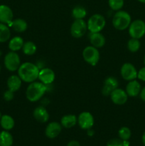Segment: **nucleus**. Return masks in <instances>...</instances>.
Listing matches in <instances>:
<instances>
[{
	"instance_id": "aec40b11",
	"label": "nucleus",
	"mask_w": 145,
	"mask_h": 146,
	"mask_svg": "<svg viewBox=\"0 0 145 146\" xmlns=\"http://www.w3.org/2000/svg\"><path fill=\"white\" fill-rule=\"evenodd\" d=\"M78 123V118L72 114L65 115L61 118V124L65 128H71Z\"/></svg>"
},
{
	"instance_id": "e433bc0d",
	"label": "nucleus",
	"mask_w": 145,
	"mask_h": 146,
	"mask_svg": "<svg viewBox=\"0 0 145 146\" xmlns=\"http://www.w3.org/2000/svg\"><path fill=\"white\" fill-rule=\"evenodd\" d=\"M142 143L145 145V131L144 132L143 135H142Z\"/></svg>"
},
{
	"instance_id": "2eb2a0df",
	"label": "nucleus",
	"mask_w": 145,
	"mask_h": 146,
	"mask_svg": "<svg viewBox=\"0 0 145 146\" xmlns=\"http://www.w3.org/2000/svg\"><path fill=\"white\" fill-rule=\"evenodd\" d=\"M61 131H62V125L61 123L58 122H51L45 128V133L48 138L53 139L58 136L61 133Z\"/></svg>"
},
{
	"instance_id": "5701e85b",
	"label": "nucleus",
	"mask_w": 145,
	"mask_h": 146,
	"mask_svg": "<svg viewBox=\"0 0 145 146\" xmlns=\"http://www.w3.org/2000/svg\"><path fill=\"white\" fill-rule=\"evenodd\" d=\"M0 124L3 129L9 131L14 127L15 121L11 115H3L0 118Z\"/></svg>"
},
{
	"instance_id": "20e7f679",
	"label": "nucleus",
	"mask_w": 145,
	"mask_h": 146,
	"mask_svg": "<svg viewBox=\"0 0 145 146\" xmlns=\"http://www.w3.org/2000/svg\"><path fill=\"white\" fill-rule=\"evenodd\" d=\"M106 25L105 17L100 14H95L91 16L87 22L88 30L90 33L100 32Z\"/></svg>"
},
{
	"instance_id": "2f4dec72",
	"label": "nucleus",
	"mask_w": 145,
	"mask_h": 146,
	"mask_svg": "<svg viewBox=\"0 0 145 146\" xmlns=\"http://www.w3.org/2000/svg\"><path fill=\"white\" fill-rule=\"evenodd\" d=\"M14 93L13 91H10V90H7L4 93V95H3V97H4V99L6 101H11V100H13L14 98Z\"/></svg>"
},
{
	"instance_id": "f03ea898",
	"label": "nucleus",
	"mask_w": 145,
	"mask_h": 146,
	"mask_svg": "<svg viewBox=\"0 0 145 146\" xmlns=\"http://www.w3.org/2000/svg\"><path fill=\"white\" fill-rule=\"evenodd\" d=\"M47 91V86L38 81L30 83L26 91V96L30 102H36L41 99Z\"/></svg>"
},
{
	"instance_id": "79ce46f5",
	"label": "nucleus",
	"mask_w": 145,
	"mask_h": 146,
	"mask_svg": "<svg viewBox=\"0 0 145 146\" xmlns=\"http://www.w3.org/2000/svg\"><path fill=\"white\" fill-rule=\"evenodd\" d=\"M0 71H1V66H0Z\"/></svg>"
},
{
	"instance_id": "58836bf2",
	"label": "nucleus",
	"mask_w": 145,
	"mask_h": 146,
	"mask_svg": "<svg viewBox=\"0 0 145 146\" xmlns=\"http://www.w3.org/2000/svg\"><path fill=\"white\" fill-rule=\"evenodd\" d=\"M1 55H2V52H1V51L0 50V57L1 56Z\"/></svg>"
},
{
	"instance_id": "6e6552de",
	"label": "nucleus",
	"mask_w": 145,
	"mask_h": 146,
	"mask_svg": "<svg viewBox=\"0 0 145 146\" xmlns=\"http://www.w3.org/2000/svg\"><path fill=\"white\" fill-rule=\"evenodd\" d=\"M88 31L87 22L84 19H75L71 27V34L72 37L80 38L83 36Z\"/></svg>"
},
{
	"instance_id": "9b49d317",
	"label": "nucleus",
	"mask_w": 145,
	"mask_h": 146,
	"mask_svg": "<svg viewBox=\"0 0 145 146\" xmlns=\"http://www.w3.org/2000/svg\"><path fill=\"white\" fill-rule=\"evenodd\" d=\"M112 103L116 105H123L126 104L128 100V95L126 91L119 88H117L114 90L109 95Z\"/></svg>"
},
{
	"instance_id": "7ed1b4c3",
	"label": "nucleus",
	"mask_w": 145,
	"mask_h": 146,
	"mask_svg": "<svg viewBox=\"0 0 145 146\" xmlns=\"http://www.w3.org/2000/svg\"><path fill=\"white\" fill-rule=\"evenodd\" d=\"M132 22L130 14L123 10L117 11L112 18V25L116 29L123 31L127 29Z\"/></svg>"
},
{
	"instance_id": "39448f33",
	"label": "nucleus",
	"mask_w": 145,
	"mask_h": 146,
	"mask_svg": "<svg viewBox=\"0 0 145 146\" xmlns=\"http://www.w3.org/2000/svg\"><path fill=\"white\" fill-rule=\"evenodd\" d=\"M82 57L86 63L91 66H96L100 58V54L93 46H88L82 51Z\"/></svg>"
},
{
	"instance_id": "f257e3e1",
	"label": "nucleus",
	"mask_w": 145,
	"mask_h": 146,
	"mask_svg": "<svg viewBox=\"0 0 145 146\" xmlns=\"http://www.w3.org/2000/svg\"><path fill=\"white\" fill-rule=\"evenodd\" d=\"M39 71L37 65L31 62H25L21 64L18 68V76L21 81L30 84L38 79Z\"/></svg>"
},
{
	"instance_id": "9d476101",
	"label": "nucleus",
	"mask_w": 145,
	"mask_h": 146,
	"mask_svg": "<svg viewBox=\"0 0 145 146\" xmlns=\"http://www.w3.org/2000/svg\"><path fill=\"white\" fill-rule=\"evenodd\" d=\"M95 120L92 114L88 111L80 113L78 117V123L80 128L83 130H89L93 126Z\"/></svg>"
},
{
	"instance_id": "c756f323",
	"label": "nucleus",
	"mask_w": 145,
	"mask_h": 146,
	"mask_svg": "<svg viewBox=\"0 0 145 146\" xmlns=\"http://www.w3.org/2000/svg\"><path fill=\"white\" fill-rule=\"evenodd\" d=\"M108 4L111 9L117 11L122 9L125 4V1L124 0H109Z\"/></svg>"
},
{
	"instance_id": "a19ab883",
	"label": "nucleus",
	"mask_w": 145,
	"mask_h": 146,
	"mask_svg": "<svg viewBox=\"0 0 145 146\" xmlns=\"http://www.w3.org/2000/svg\"><path fill=\"white\" fill-rule=\"evenodd\" d=\"M1 112H0V118H1Z\"/></svg>"
},
{
	"instance_id": "bb28decb",
	"label": "nucleus",
	"mask_w": 145,
	"mask_h": 146,
	"mask_svg": "<svg viewBox=\"0 0 145 146\" xmlns=\"http://www.w3.org/2000/svg\"><path fill=\"white\" fill-rule=\"evenodd\" d=\"M87 15L85 8L82 6H76L72 10V17L75 19H83Z\"/></svg>"
},
{
	"instance_id": "dca6fc26",
	"label": "nucleus",
	"mask_w": 145,
	"mask_h": 146,
	"mask_svg": "<svg viewBox=\"0 0 145 146\" xmlns=\"http://www.w3.org/2000/svg\"><path fill=\"white\" fill-rule=\"evenodd\" d=\"M33 115H34V118L38 122L41 123H44L48 122L50 117L49 113H48L46 108L44 106H41L36 107L34 110Z\"/></svg>"
},
{
	"instance_id": "473e14b6",
	"label": "nucleus",
	"mask_w": 145,
	"mask_h": 146,
	"mask_svg": "<svg viewBox=\"0 0 145 146\" xmlns=\"http://www.w3.org/2000/svg\"><path fill=\"white\" fill-rule=\"evenodd\" d=\"M137 78H139L142 81H145V66L142 67L138 71Z\"/></svg>"
},
{
	"instance_id": "393cba45",
	"label": "nucleus",
	"mask_w": 145,
	"mask_h": 146,
	"mask_svg": "<svg viewBox=\"0 0 145 146\" xmlns=\"http://www.w3.org/2000/svg\"><path fill=\"white\" fill-rule=\"evenodd\" d=\"M11 37V31L8 25L0 22V43L9 41Z\"/></svg>"
},
{
	"instance_id": "1a4fd4ad",
	"label": "nucleus",
	"mask_w": 145,
	"mask_h": 146,
	"mask_svg": "<svg viewBox=\"0 0 145 146\" xmlns=\"http://www.w3.org/2000/svg\"><path fill=\"white\" fill-rule=\"evenodd\" d=\"M137 70L131 63H125L122 66L120 74L125 81H130L137 78Z\"/></svg>"
},
{
	"instance_id": "f704fd0d",
	"label": "nucleus",
	"mask_w": 145,
	"mask_h": 146,
	"mask_svg": "<svg viewBox=\"0 0 145 146\" xmlns=\"http://www.w3.org/2000/svg\"><path fill=\"white\" fill-rule=\"evenodd\" d=\"M67 146H80L79 142L77 141H71L68 143Z\"/></svg>"
},
{
	"instance_id": "a878e982",
	"label": "nucleus",
	"mask_w": 145,
	"mask_h": 146,
	"mask_svg": "<svg viewBox=\"0 0 145 146\" xmlns=\"http://www.w3.org/2000/svg\"><path fill=\"white\" fill-rule=\"evenodd\" d=\"M22 51L25 55L32 56L36 52V45L33 41H26V42H24V46L22 47Z\"/></svg>"
},
{
	"instance_id": "f8f14e48",
	"label": "nucleus",
	"mask_w": 145,
	"mask_h": 146,
	"mask_svg": "<svg viewBox=\"0 0 145 146\" xmlns=\"http://www.w3.org/2000/svg\"><path fill=\"white\" fill-rule=\"evenodd\" d=\"M118 85H119V82L115 77L109 76L105 78L102 89V95L105 96H109L111 93L117 88H118Z\"/></svg>"
},
{
	"instance_id": "a211bd4d",
	"label": "nucleus",
	"mask_w": 145,
	"mask_h": 146,
	"mask_svg": "<svg viewBox=\"0 0 145 146\" xmlns=\"http://www.w3.org/2000/svg\"><path fill=\"white\" fill-rule=\"evenodd\" d=\"M89 40L91 45L95 46V48H102L105 44L106 40L105 36L100 32L90 33L89 34Z\"/></svg>"
},
{
	"instance_id": "ea45409f",
	"label": "nucleus",
	"mask_w": 145,
	"mask_h": 146,
	"mask_svg": "<svg viewBox=\"0 0 145 146\" xmlns=\"http://www.w3.org/2000/svg\"><path fill=\"white\" fill-rule=\"evenodd\" d=\"M144 65H145V55H144Z\"/></svg>"
},
{
	"instance_id": "ddd939ff",
	"label": "nucleus",
	"mask_w": 145,
	"mask_h": 146,
	"mask_svg": "<svg viewBox=\"0 0 145 146\" xmlns=\"http://www.w3.org/2000/svg\"><path fill=\"white\" fill-rule=\"evenodd\" d=\"M38 79L40 82L48 86L52 84L55 78L54 71L50 68H44L40 70L38 74Z\"/></svg>"
},
{
	"instance_id": "4c0bfd02",
	"label": "nucleus",
	"mask_w": 145,
	"mask_h": 146,
	"mask_svg": "<svg viewBox=\"0 0 145 146\" xmlns=\"http://www.w3.org/2000/svg\"><path fill=\"white\" fill-rule=\"evenodd\" d=\"M137 1H139L141 3H143V4H145V0H137Z\"/></svg>"
},
{
	"instance_id": "412c9836",
	"label": "nucleus",
	"mask_w": 145,
	"mask_h": 146,
	"mask_svg": "<svg viewBox=\"0 0 145 146\" xmlns=\"http://www.w3.org/2000/svg\"><path fill=\"white\" fill-rule=\"evenodd\" d=\"M24 41L21 36H14L9 40V48L11 51H18L19 50L22 49L24 46Z\"/></svg>"
},
{
	"instance_id": "6ab92c4d",
	"label": "nucleus",
	"mask_w": 145,
	"mask_h": 146,
	"mask_svg": "<svg viewBox=\"0 0 145 146\" xmlns=\"http://www.w3.org/2000/svg\"><path fill=\"white\" fill-rule=\"evenodd\" d=\"M22 81L17 75H12L7 79V87L8 89L13 92H16L21 88Z\"/></svg>"
},
{
	"instance_id": "cd10ccee",
	"label": "nucleus",
	"mask_w": 145,
	"mask_h": 146,
	"mask_svg": "<svg viewBox=\"0 0 145 146\" xmlns=\"http://www.w3.org/2000/svg\"><path fill=\"white\" fill-rule=\"evenodd\" d=\"M141 47V43L139 39L134 38H131L127 41V48L130 52H137Z\"/></svg>"
},
{
	"instance_id": "b1692460",
	"label": "nucleus",
	"mask_w": 145,
	"mask_h": 146,
	"mask_svg": "<svg viewBox=\"0 0 145 146\" xmlns=\"http://www.w3.org/2000/svg\"><path fill=\"white\" fill-rule=\"evenodd\" d=\"M13 141L12 135L8 131L0 132V146H11Z\"/></svg>"
},
{
	"instance_id": "c85d7f7f",
	"label": "nucleus",
	"mask_w": 145,
	"mask_h": 146,
	"mask_svg": "<svg viewBox=\"0 0 145 146\" xmlns=\"http://www.w3.org/2000/svg\"><path fill=\"white\" fill-rule=\"evenodd\" d=\"M118 135H119V138L122 141H128L131 138V133L130 129L128 127H122L118 131Z\"/></svg>"
},
{
	"instance_id": "4468645a",
	"label": "nucleus",
	"mask_w": 145,
	"mask_h": 146,
	"mask_svg": "<svg viewBox=\"0 0 145 146\" xmlns=\"http://www.w3.org/2000/svg\"><path fill=\"white\" fill-rule=\"evenodd\" d=\"M14 14L9 6L5 4L0 5V22L9 26L12 22Z\"/></svg>"
},
{
	"instance_id": "0eeeda50",
	"label": "nucleus",
	"mask_w": 145,
	"mask_h": 146,
	"mask_svg": "<svg viewBox=\"0 0 145 146\" xmlns=\"http://www.w3.org/2000/svg\"><path fill=\"white\" fill-rule=\"evenodd\" d=\"M4 63L6 68L9 71H18L21 64L19 56L15 51H10L6 54Z\"/></svg>"
},
{
	"instance_id": "7c9ffc66",
	"label": "nucleus",
	"mask_w": 145,
	"mask_h": 146,
	"mask_svg": "<svg viewBox=\"0 0 145 146\" xmlns=\"http://www.w3.org/2000/svg\"><path fill=\"white\" fill-rule=\"evenodd\" d=\"M107 146H124L123 141L121 139L114 138V139L108 141V143H107Z\"/></svg>"
},
{
	"instance_id": "423d86ee",
	"label": "nucleus",
	"mask_w": 145,
	"mask_h": 146,
	"mask_svg": "<svg viewBox=\"0 0 145 146\" xmlns=\"http://www.w3.org/2000/svg\"><path fill=\"white\" fill-rule=\"evenodd\" d=\"M131 38L140 39L145 35V22L142 19H136L132 21L128 27Z\"/></svg>"
},
{
	"instance_id": "c9c22d12",
	"label": "nucleus",
	"mask_w": 145,
	"mask_h": 146,
	"mask_svg": "<svg viewBox=\"0 0 145 146\" xmlns=\"http://www.w3.org/2000/svg\"><path fill=\"white\" fill-rule=\"evenodd\" d=\"M88 135H90V136H92V135H93L94 134V131L90 128V129L88 130Z\"/></svg>"
},
{
	"instance_id": "f3484780",
	"label": "nucleus",
	"mask_w": 145,
	"mask_h": 146,
	"mask_svg": "<svg viewBox=\"0 0 145 146\" xmlns=\"http://www.w3.org/2000/svg\"><path fill=\"white\" fill-rule=\"evenodd\" d=\"M141 90H142L141 84H139V81L135 79L129 81L127 85L126 86L125 91L127 94L128 96L136 97L139 95Z\"/></svg>"
},
{
	"instance_id": "72a5a7b5",
	"label": "nucleus",
	"mask_w": 145,
	"mask_h": 146,
	"mask_svg": "<svg viewBox=\"0 0 145 146\" xmlns=\"http://www.w3.org/2000/svg\"><path fill=\"white\" fill-rule=\"evenodd\" d=\"M139 96H140L141 99H142L144 102H145V86L142 88V90H141L140 91V94H139Z\"/></svg>"
},
{
	"instance_id": "4be33fe9",
	"label": "nucleus",
	"mask_w": 145,
	"mask_h": 146,
	"mask_svg": "<svg viewBox=\"0 0 145 146\" xmlns=\"http://www.w3.org/2000/svg\"><path fill=\"white\" fill-rule=\"evenodd\" d=\"M9 26L12 27L14 31L18 33L24 32L28 28V24L23 19H16L13 20Z\"/></svg>"
}]
</instances>
